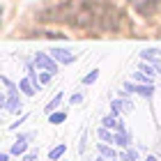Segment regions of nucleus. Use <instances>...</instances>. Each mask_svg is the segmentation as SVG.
Returning <instances> with one entry per match:
<instances>
[{
    "label": "nucleus",
    "mask_w": 161,
    "mask_h": 161,
    "mask_svg": "<svg viewBox=\"0 0 161 161\" xmlns=\"http://www.w3.org/2000/svg\"><path fill=\"white\" fill-rule=\"evenodd\" d=\"M60 101H62V92H58L55 97L48 101V106H46V113H48V115H51V113H55V108L60 106Z\"/></svg>",
    "instance_id": "obj_14"
},
{
    "label": "nucleus",
    "mask_w": 161,
    "mask_h": 161,
    "mask_svg": "<svg viewBox=\"0 0 161 161\" xmlns=\"http://www.w3.org/2000/svg\"><path fill=\"white\" fill-rule=\"evenodd\" d=\"M97 152H99V154H101V157H106V159H111V161L120 157V154H118V152H115V150L111 147V143H99V145H97Z\"/></svg>",
    "instance_id": "obj_7"
},
{
    "label": "nucleus",
    "mask_w": 161,
    "mask_h": 161,
    "mask_svg": "<svg viewBox=\"0 0 161 161\" xmlns=\"http://www.w3.org/2000/svg\"><path fill=\"white\" fill-rule=\"evenodd\" d=\"M35 64L42 67L44 71H48V74H55V71H58L55 58H48V55H44V53H37V55H35Z\"/></svg>",
    "instance_id": "obj_2"
},
{
    "label": "nucleus",
    "mask_w": 161,
    "mask_h": 161,
    "mask_svg": "<svg viewBox=\"0 0 161 161\" xmlns=\"http://www.w3.org/2000/svg\"><path fill=\"white\" fill-rule=\"evenodd\" d=\"M21 161H37V152H30V154H25Z\"/></svg>",
    "instance_id": "obj_18"
},
{
    "label": "nucleus",
    "mask_w": 161,
    "mask_h": 161,
    "mask_svg": "<svg viewBox=\"0 0 161 161\" xmlns=\"http://www.w3.org/2000/svg\"><path fill=\"white\" fill-rule=\"evenodd\" d=\"M131 5H134V9L136 12H141V14H152L157 9V5H159V0H131Z\"/></svg>",
    "instance_id": "obj_4"
},
{
    "label": "nucleus",
    "mask_w": 161,
    "mask_h": 161,
    "mask_svg": "<svg viewBox=\"0 0 161 161\" xmlns=\"http://www.w3.org/2000/svg\"><path fill=\"white\" fill-rule=\"evenodd\" d=\"M97 78H99V71H97V69H92V74H87V76L83 78V83H85V85H90V83H94Z\"/></svg>",
    "instance_id": "obj_16"
},
{
    "label": "nucleus",
    "mask_w": 161,
    "mask_h": 161,
    "mask_svg": "<svg viewBox=\"0 0 161 161\" xmlns=\"http://www.w3.org/2000/svg\"><path fill=\"white\" fill-rule=\"evenodd\" d=\"M19 87H21V90H23V94H28V97H32V94L37 92V85H35L32 80H30V76L21 80V83H19Z\"/></svg>",
    "instance_id": "obj_9"
},
{
    "label": "nucleus",
    "mask_w": 161,
    "mask_h": 161,
    "mask_svg": "<svg viewBox=\"0 0 161 161\" xmlns=\"http://www.w3.org/2000/svg\"><path fill=\"white\" fill-rule=\"evenodd\" d=\"M127 92H138L141 97H152L154 94V85L152 83H147V85H134V83H127L124 85V90H122V94H127Z\"/></svg>",
    "instance_id": "obj_3"
},
{
    "label": "nucleus",
    "mask_w": 161,
    "mask_h": 161,
    "mask_svg": "<svg viewBox=\"0 0 161 161\" xmlns=\"http://www.w3.org/2000/svg\"><path fill=\"white\" fill-rule=\"evenodd\" d=\"M64 152H67V145H58V147H53V150L48 152V159H51V161H58Z\"/></svg>",
    "instance_id": "obj_13"
},
{
    "label": "nucleus",
    "mask_w": 161,
    "mask_h": 161,
    "mask_svg": "<svg viewBox=\"0 0 161 161\" xmlns=\"http://www.w3.org/2000/svg\"><path fill=\"white\" fill-rule=\"evenodd\" d=\"M113 161H120V159H113Z\"/></svg>",
    "instance_id": "obj_24"
},
{
    "label": "nucleus",
    "mask_w": 161,
    "mask_h": 161,
    "mask_svg": "<svg viewBox=\"0 0 161 161\" xmlns=\"http://www.w3.org/2000/svg\"><path fill=\"white\" fill-rule=\"evenodd\" d=\"M0 161H9V154H7V152H5V154H0Z\"/></svg>",
    "instance_id": "obj_21"
},
{
    "label": "nucleus",
    "mask_w": 161,
    "mask_h": 161,
    "mask_svg": "<svg viewBox=\"0 0 161 161\" xmlns=\"http://www.w3.org/2000/svg\"><path fill=\"white\" fill-rule=\"evenodd\" d=\"M97 136H99V141H101V143H111V145H113V138H115V134H113L111 129H106V127H99Z\"/></svg>",
    "instance_id": "obj_11"
},
{
    "label": "nucleus",
    "mask_w": 161,
    "mask_h": 161,
    "mask_svg": "<svg viewBox=\"0 0 161 161\" xmlns=\"http://www.w3.org/2000/svg\"><path fill=\"white\" fill-rule=\"evenodd\" d=\"M51 58H55L58 62H62V64H69V62H74L76 60V55L74 53H69L67 48H53L51 51Z\"/></svg>",
    "instance_id": "obj_6"
},
{
    "label": "nucleus",
    "mask_w": 161,
    "mask_h": 161,
    "mask_svg": "<svg viewBox=\"0 0 161 161\" xmlns=\"http://www.w3.org/2000/svg\"><path fill=\"white\" fill-rule=\"evenodd\" d=\"M145 161H157V157H152V154H150V157H147V159H145Z\"/></svg>",
    "instance_id": "obj_23"
},
{
    "label": "nucleus",
    "mask_w": 161,
    "mask_h": 161,
    "mask_svg": "<svg viewBox=\"0 0 161 161\" xmlns=\"http://www.w3.org/2000/svg\"><path fill=\"white\" fill-rule=\"evenodd\" d=\"M134 78H136V80H145V83H150V80H147V76H143V74H136Z\"/></svg>",
    "instance_id": "obj_20"
},
{
    "label": "nucleus",
    "mask_w": 161,
    "mask_h": 161,
    "mask_svg": "<svg viewBox=\"0 0 161 161\" xmlns=\"http://www.w3.org/2000/svg\"><path fill=\"white\" fill-rule=\"evenodd\" d=\"M28 143H30V141H23V138H16V143L12 145L9 154H25V150H28Z\"/></svg>",
    "instance_id": "obj_10"
},
{
    "label": "nucleus",
    "mask_w": 161,
    "mask_h": 161,
    "mask_svg": "<svg viewBox=\"0 0 161 161\" xmlns=\"http://www.w3.org/2000/svg\"><path fill=\"white\" fill-rule=\"evenodd\" d=\"M94 161H111V159H106V157H101V154H99V157L94 159Z\"/></svg>",
    "instance_id": "obj_22"
},
{
    "label": "nucleus",
    "mask_w": 161,
    "mask_h": 161,
    "mask_svg": "<svg viewBox=\"0 0 161 161\" xmlns=\"http://www.w3.org/2000/svg\"><path fill=\"white\" fill-rule=\"evenodd\" d=\"M25 120H28V115H23V118H21V120H16V122H14V124H12L9 129H12V131H14V129H19V124H23Z\"/></svg>",
    "instance_id": "obj_17"
},
{
    "label": "nucleus",
    "mask_w": 161,
    "mask_h": 161,
    "mask_svg": "<svg viewBox=\"0 0 161 161\" xmlns=\"http://www.w3.org/2000/svg\"><path fill=\"white\" fill-rule=\"evenodd\" d=\"M113 145H120V147H129V145H131V136L127 134V131H115Z\"/></svg>",
    "instance_id": "obj_8"
},
{
    "label": "nucleus",
    "mask_w": 161,
    "mask_h": 161,
    "mask_svg": "<svg viewBox=\"0 0 161 161\" xmlns=\"http://www.w3.org/2000/svg\"><path fill=\"white\" fill-rule=\"evenodd\" d=\"M131 108H134V104H131L129 99H113V101H111V113H113V115L131 113Z\"/></svg>",
    "instance_id": "obj_5"
},
{
    "label": "nucleus",
    "mask_w": 161,
    "mask_h": 161,
    "mask_svg": "<svg viewBox=\"0 0 161 161\" xmlns=\"http://www.w3.org/2000/svg\"><path fill=\"white\" fill-rule=\"evenodd\" d=\"M80 99H83V94H71V104H78Z\"/></svg>",
    "instance_id": "obj_19"
},
{
    "label": "nucleus",
    "mask_w": 161,
    "mask_h": 161,
    "mask_svg": "<svg viewBox=\"0 0 161 161\" xmlns=\"http://www.w3.org/2000/svg\"><path fill=\"white\" fill-rule=\"evenodd\" d=\"M46 21H64L71 28L80 30H118L120 28V12L113 5L101 0H80L64 7H58L53 16H44Z\"/></svg>",
    "instance_id": "obj_1"
},
{
    "label": "nucleus",
    "mask_w": 161,
    "mask_h": 161,
    "mask_svg": "<svg viewBox=\"0 0 161 161\" xmlns=\"http://www.w3.org/2000/svg\"><path fill=\"white\" fill-rule=\"evenodd\" d=\"M120 159L122 161H138V152L134 147H124V152L120 154Z\"/></svg>",
    "instance_id": "obj_12"
},
{
    "label": "nucleus",
    "mask_w": 161,
    "mask_h": 161,
    "mask_svg": "<svg viewBox=\"0 0 161 161\" xmlns=\"http://www.w3.org/2000/svg\"><path fill=\"white\" fill-rule=\"evenodd\" d=\"M64 120H67V113H51L48 115V122L51 124H62Z\"/></svg>",
    "instance_id": "obj_15"
}]
</instances>
